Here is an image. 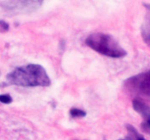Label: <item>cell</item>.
Segmentation results:
<instances>
[{"label": "cell", "instance_id": "5", "mask_svg": "<svg viewBox=\"0 0 150 140\" xmlns=\"http://www.w3.org/2000/svg\"><path fill=\"white\" fill-rule=\"evenodd\" d=\"M133 107L144 119L141 125L142 130L150 136V106L143 100L136 98L133 101Z\"/></svg>", "mask_w": 150, "mask_h": 140}, {"label": "cell", "instance_id": "10", "mask_svg": "<svg viewBox=\"0 0 150 140\" xmlns=\"http://www.w3.org/2000/svg\"><path fill=\"white\" fill-rule=\"evenodd\" d=\"M9 24L4 20H0V33H5L8 32Z\"/></svg>", "mask_w": 150, "mask_h": 140}, {"label": "cell", "instance_id": "8", "mask_svg": "<svg viewBox=\"0 0 150 140\" xmlns=\"http://www.w3.org/2000/svg\"><path fill=\"white\" fill-rule=\"evenodd\" d=\"M70 115L73 118H83L86 115V112L78 108H72L70 110Z\"/></svg>", "mask_w": 150, "mask_h": 140}, {"label": "cell", "instance_id": "9", "mask_svg": "<svg viewBox=\"0 0 150 140\" xmlns=\"http://www.w3.org/2000/svg\"><path fill=\"white\" fill-rule=\"evenodd\" d=\"M13 99L9 94H1L0 95V102L4 104H9L12 103Z\"/></svg>", "mask_w": 150, "mask_h": 140}, {"label": "cell", "instance_id": "4", "mask_svg": "<svg viewBox=\"0 0 150 140\" xmlns=\"http://www.w3.org/2000/svg\"><path fill=\"white\" fill-rule=\"evenodd\" d=\"M44 0H4L0 7L13 14H26L38 10Z\"/></svg>", "mask_w": 150, "mask_h": 140}, {"label": "cell", "instance_id": "6", "mask_svg": "<svg viewBox=\"0 0 150 140\" xmlns=\"http://www.w3.org/2000/svg\"><path fill=\"white\" fill-rule=\"evenodd\" d=\"M144 7L146 9V15L142 27V36L145 43L150 47V4H145Z\"/></svg>", "mask_w": 150, "mask_h": 140}, {"label": "cell", "instance_id": "1", "mask_svg": "<svg viewBox=\"0 0 150 140\" xmlns=\"http://www.w3.org/2000/svg\"><path fill=\"white\" fill-rule=\"evenodd\" d=\"M6 83L21 87H48L51 85V80L42 66L29 64L18 67L9 73Z\"/></svg>", "mask_w": 150, "mask_h": 140}, {"label": "cell", "instance_id": "3", "mask_svg": "<svg viewBox=\"0 0 150 140\" xmlns=\"http://www.w3.org/2000/svg\"><path fill=\"white\" fill-rule=\"evenodd\" d=\"M124 87L136 99H146L150 102V69L127 79Z\"/></svg>", "mask_w": 150, "mask_h": 140}, {"label": "cell", "instance_id": "2", "mask_svg": "<svg viewBox=\"0 0 150 140\" xmlns=\"http://www.w3.org/2000/svg\"><path fill=\"white\" fill-rule=\"evenodd\" d=\"M89 48L95 52L113 58H123L127 52L122 48L115 38L110 34L95 33L90 34L85 40Z\"/></svg>", "mask_w": 150, "mask_h": 140}, {"label": "cell", "instance_id": "7", "mask_svg": "<svg viewBox=\"0 0 150 140\" xmlns=\"http://www.w3.org/2000/svg\"><path fill=\"white\" fill-rule=\"evenodd\" d=\"M127 130V136L125 138L120 139L119 140H146V139L141 134H139L136 128L130 124H127L125 125Z\"/></svg>", "mask_w": 150, "mask_h": 140}]
</instances>
